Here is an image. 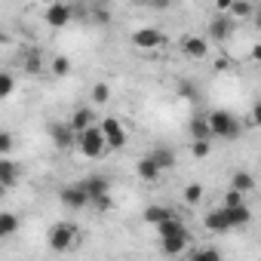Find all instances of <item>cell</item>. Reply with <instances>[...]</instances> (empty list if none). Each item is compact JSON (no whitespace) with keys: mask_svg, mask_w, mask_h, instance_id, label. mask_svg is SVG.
<instances>
[{"mask_svg":"<svg viewBox=\"0 0 261 261\" xmlns=\"http://www.w3.org/2000/svg\"><path fill=\"white\" fill-rule=\"evenodd\" d=\"M206 123H209L212 139H224V142H230V139H237V136L243 133L240 120H237L230 111H212V114H206Z\"/></svg>","mask_w":261,"mask_h":261,"instance_id":"obj_1","label":"cell"},{"mask_svg":"<svg viewBox=\"0 0 261 261\" xmlns=\"http://www.w3.org/2000/svg\"><path fill=\"white\" fill-rule=\"evenodd\" d=\"M46 243H49L53 252H68V249H74V246L80 243V230H77V224H71V221H59V224L49 227Z\"/></svg>","mask_w":261,"mask_h":261,"instance_id":"obj_2","label":"cell"},{"mask_svg":"<svg viewBox=\"0 0 261 261\" xmlns=\"http://www.w3.org/2000/svg\"><path fill=\"white\" fill-rule=\"evenodd\" d=\"M74 148H80V154L89 157V160H98V157L108 154V145H105V136L98 133V126H89L86 133H80L77 142H74Z\"/></svg>","mask_w":261,"mask_h":261,"instance_id":"obj_3","label":"cell"},{"mask_svg":"<svg viewBox=\"0 0 261 261\" xmlns=\"http://www.w3.org/2000/svg\"><path fill=\"white\" fill-rule=\"evenodd\" d=\"M98 133L105 136L108 151H120V148H126V129H123V123H120L117 117H105V120L98 123Z\"/></svg>","mask_w":261,"mask_h":261,"instance_id":"obj_4","label":"cell"},{"mask_svg":"<svg viewBox=\"0 0 261 261\" xmlns=\"http://www.w3.org/2000/svg\"><path fill=\"white\" fill-rule=\"evenodd\" d=\"M77 188L86 194L89 203H95V200H101V197H111V181H108L105 175H86L83 181H77Z\"/></svg>","mask_w":261,"mask_h":261,"instance_id":"obj_5","label":"cell"},{"mask_svg":"<svg viewBox=\"0 0 261 261\" xmlns=\"http://www.w3.org/2000/svg\"><path fill=\"white\" fill-rule=\"evenodd\" d=\"M71 19H74V7H71V4H49V7L43 10V22L53 25V28L71 25Z\"/></svg>","mask_w":261,"mask_h":261,"instance_id":"obj_6","label":"cell"},{"mask_svg":"<svg viewBox=\"0 0 261 261\" xmlns=\"http://www.w3.org/2000/svg\"><path fill=\"white\" fill-rule=\"evenodd\" d=\"M233 28H237V22H233L230 16H224V13H218V16H212V19H209V37H212L215 43L227 40V37L233 34Z\"/></svg>","mask_w":261,"mask_h":261,"instance_id":"obj_7","label":"cell"},{"mask_svg":"<svg viewBox=\"0 0 261 261\" xmlns=\"http://www.w3.org/2000/svg\"><path fill=\"white\" fill-rule=\"evenodd\" d=\"M133 43H136L139 49H157V46L166 43V34L157 31V28H139V31L133 34Z\"/></svg>","mask_w":261,"mask_h":261,"instance_id":"obj_8","label":"cell"},{"mask_svg":"<svg viewBox=\"0 0 261 261\" xmlns=\"http://www.w3.org/2000/svg\"><path fill=\"white\" fill-rule=\"evenodd\" d=\"M178 46H181V53H185L188 59H206V56H209V40H206V37H194V34H185Z\"/></svg>","mask_w":261,"mask_h":261,"instance_id":"obj_9","label":"cell"},{"mask_svg":"<svg viewBox=\"0 0 261 261\" xmlns=\"http://www.w3.org/2000/svg\"><path fill=\"white\" fill-rule=\"evenodd\" d=\"M59 200H62V206H68V209H74V212H80V209H86V206H89L86 194H83L77 185L62 188V191H59Z\"/></svg>","mask_w":261,"mask_h":261,"instance_id":"obj_10","label":"cell"},{"mask_svg":"<svg viewBox=\"0 0 261 261\" xmlns=\"http://www.w3.org/2000/svg\"><path fill=\"white\" fill-rule=\"evenodd\" d=\"M49 133H53V142H56L59 151H71L74 142H77V136L71 133V126H68V123H53V126H49Z\"/></svg>","mask_w":261,"mask_h":261,"instance_id":"obj_11","label":"cell"},{"mask_svg":"<svg viewBox=\"0 0 261 261\" xmlns=\"http://www.w3.org/2000/svg\"><path fill=\"white\" fill-rule=\"evenodd\" d=\"M68 126H71V133H74V136H80V133H86L89 126H95V114H92V108H77V111L71 114Z\"/></svg>","mask_w":261,"mask_h":261,"instance_id":"obj_12","label":"cell"},{"mask_svg":"<svg viewBox=\"0 0 261 261\" xmlns=\"http://www.w3.org/2000/svg\"><path fill=\"white\" fill-rule=\"evenodd\" d=\"M148 157L154 160V166H157L160 172H169V169L175 166V151H172V148H166V145L151 148V154H148Z\"/></svg>","mask_w":261,"mask_h":261,"instance_id":"obj_13","label":"cell"},{"mask_svg":"<svg viewBox=\"0 0 261 261\" xmlns=\"http://www.w3.org/2000/svg\"><path fill=\"white\" fill-rule=\"evenodd\" d=\"M224 209V206H221ZM224 218H227V227L233 230V227H246L249 221H252V209L246 206V203H240V206H233V209H224Z\"/></svg>","mask_w":261,"mask_h":261,"instance_id":"obj_14","label":"cell"},{"mask_svg":"<svg viewBox=\"0 0 261 261\" xmlns=\"http://www.w3.org/2000/svg\"><path fill=\"white\" fill-rule=\"evenodd\" d=\"M19 175H22V166H19L16 160L0 157V185H4V188H13V185L19 181Z\"/></svg>","mask_w":261,"mask_h":261,"instance_id":"obj_15","label":"cell"},{"mask_svg":"<svg viewBox=\"0 0 261 261\" xmlns=\"http://www.w3.org/2000/svg\"><path fill=\"white\" fill-rule=\"evenodd\" d=\"M157 230H160V240H163V237H181V233H191V230L185 227V221H181L175 212H172L166 221H160V224H157Z\"/></svg>","mask_w":261,"mask_h":261,"instance_id":"obj_16","label":"cell"},{"mask_svg":"<svg viewBox=\"0 0 261 261\" xmlns=\"http://www.w3.org/2000/svg\"><path fill=\"white\" fill-rule=\"evenodd\" d=\"M188 246H191V233H181V237H163V240H160V249H163L166 255H172V258L181 255Z\"/></svg>","mask_w":261,"mask_h":261,"instance_id":"obj_17","label":"cell"},{"mask_svg":"<svg viewBox=\"0 0 261 261\" xmlns=\"http://www.w3.org/2000/svg\"><path fill=\"white\" fill-rule=\"evenodd\" d=\"M252 188H255V178H252L246 169H237V172L230 175V191H237V194H243V197H246Z\"/></svg>","mask_w":261,"mask_h":261,"instance_id":"obj_18","label":"cell"},{"mask_svg":"<svg viewBox=\"0 0 261 261\" xmlns=\"http://www.w3.org/2000/svg\"><path fill=\"white\" fill-rule=\"evenodd\" d=\"M203 224H206V230H215V233L230 230V227H227V218H224V209H212V212H206Z\"/></svg>","mask_w":261,"mask_h":261,"instance_id":"obj_19","label":"cell"},{"mask_svg":"<svg viewBox=\"0 0 261 261\" xmlns=\"http://www.w3.org/2000/svg\"><path fill=\"white\" fill-rule=\"evenodd\" d=\"M188 129H191V139H194V142H212V133H209L206 117H194Z\"/></svg>","mask_w":261,"mask_h":261,"instance_id":"obj_20","label":"cell"},{"mask_svg":"<svg viewBox=\"0 0 261 261\" xmlns=\"http://www.w3.org/2000/svg\"><path fill=\"white\" fill-rule=\"evenodd\" d=\"M136 172H139V178H142V181H157V178L163 175V172L154 166V160H151V157H142V160L136 163Z\"/></svg>","mask_w":261,"mask_h":261,"instance_id":"obj_21","label":"cell"},{"mask_svg":"<svg viewBox=\"0 0 261 261\" xmlns=\"http://www.w3.org/2000/svg\"><path fill=\"white\" fill-rule=\"evenodd\" d=\"M19 215L16 212H0V240H7V237H13L16 230H19Z\"/></svg>","mask_w":261,"mask_h":261,"instance_id":"obj_22","label":"cell"},{"mask_svg":"<svg viewBox=\"0 0 261 261\" xmlns=\"http://www.w3.org/2000/svg\"><path fill=\"white\" fill-rule=\"evenodd\" d=\"M227 13H230V19H233V22H240V19H249V16L255 13V7H252V4H246V0H237V4H230V7H227Z\"/></svg>","mask_w":261,"mask_h":261,"instance_id":"obj_23","label":"cell"},{"mask_svg":"<svg viewBox=\"0 0 261 261\" xmlns=\"http://www.w3.org/2000/svg\"><path fill=\"white\" fill-rule=\"evenodd\" d=\"M169 215H172V212H169L166 206H148V209H145V221H148V224H154V227H157L160 221H166Z\"/></svg>","mask_w":261,"mask_h":261,"instance_id":"obj_24","label":"cell"},{"mask_svg":"<svg viewBox=\"0 0 261 261\" xmlns=\"http://www.w3.org/2000/svg\"><path fill=\"white\" fill-rule=\"evenodd\" d=\"M188 261H221V252L215 246H203V249H194Z\"/></svg>","mask_w":261,"mask_h":261,"instance_id":"obj_25","label":"cell"},{"mask_svg":"<svg viewBox=\"0 0 261 261\" xmlns=\"http://www.w3.org/2000/svg\"><path fill=\"white\" fill-rule=\"evenodd\" d=\"M13 92H16V77L10 71H0V101L10 98Z\"/></svg>","mask_w":261,"mask_h":261,"instance_id":"obj_26","label":"cell"},{"mask_svg":"<svg viewBox=\"0 0 261 261\" xmlns=\"http://www.w3.org/2000/svg\"><path fill=\"white\" fill-rule=\"evenodd\" d=\"M92 101L95 105H108L111 101V86L108 83H95L92 86Z\"/></svg>","mask_w":261,"mask_h":261,"instance_id":"obj_27","label":"cell"},{"mask_svg":"<svg viewBox=\"0 0 261 261\" xmlns=\"http://www.w3.org/2000/svg\"><path fill=\"white\" fill-rule=\"evenodd\" d=\"M40 68H43V62H40V49H28L25 71H31V74H40Z\"/></svg>","mask_w":261,"mask_h":261,"instance_id":"obj_28","label":"cell"},{"mask_svg":"<svg viewBox=\"0 0 261 261\" xmlns=\"http://www.w3.org/2000/svg\"><path fill=\"white\" fill-rule=\"evenodd\" d=\"M53 74H56V77L71 74V59H68V56H56V59H53Z\"/></svg>","mask_w":261,"mask_h":261,"instance_id":"obj_29","label":"cell"},{"mask_svg":"<svg viewBox=\"0 0 261 261\" xmlns=\"http://www.w3.org/2000/svg\"><path fill=\"white\" fill-rule=\"evenodd\" d=\"M13 148H16V139H13V133H7V129H0V157H7Z\"/></svg>","mask_w":261,"mask_h":261,"instance_id":"obj_30","label":"cell"},{"mask_svg":"<svg viewBox=\"0 0 261 261\" xmlns=\"http://www.w3.org/2000/svg\"><path fill=\"white\" fill-rule=\"evenodd\" d=\"M200 200H203V185H188V188H185V203L194 206V203H200Z\"/></svg>","mask_w":261,"mask_h":261,"instance_id":"obj_31","label":"cell"},{"mask_svg":"<svg viewBox=\"0 0 261 261\" xmlns=\"http://www.w3.org/2000/svg\"><path fill=\"white\" fill-rule=\"evenodd\" d=\"M191 154L194 157H209L212 154V142H191Z\"/></svg>","mask_w":261,"mask_h":261,"instance_id":"obj_32","label":"cell"},{"mask_svg":"<svg viewBox=\"0 0 261 261\" xmlns=\"http://www.w3.org/2000/svg\"><path fill=\"white\" fill-rule=\"evenodd\" d=\"M178 92H181L185 98H191V101H197V98H200L197 86H194V83H188V80H181V83H178Z\"/></svg>","mask_w":261,"mask_h":261,"instance_id":"obj_33","label":"cell"},{"mask_svg":"<svg viewBox=\"0 0 261 261\" xmlns=\"http://www.w3.org/2000/svg\"><path fill=\"white\" fill-rule=\"evenodd\" d=\"M240 203H246L243 194H237V191H227V194H224V209H233V206H240Z\"/></svg>","mask_w":261,"mask_h":261,"instance_id":"obj_34","label":"cell"},{"mask_svg":"<svg viewBox=\"0 0 261 261\" xmlns=\"http://www.w3.org/2000/svg\"><path fill=\"white\" fill-rule=\"evenodd\" d=\"M4 194H7V188H4V185H0V197H4Z\"/></svg>","mask_w":261,"mask_h":261,"instance_id":"obj_35","label":"cell"}]
</instances>
